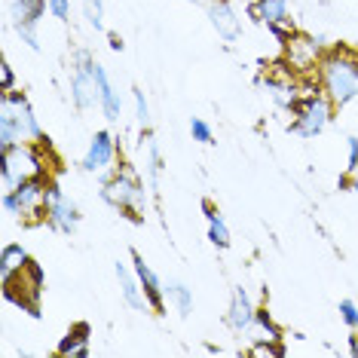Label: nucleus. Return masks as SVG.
<instances>
[{
  "mask_svg": "<svg viewBox=\"0 0 358 358\" xmlns=\"http://www.w3.org/2000/svg\"><path fill=\"white\" fill-rule=\"evenodd\" d=\"M294 113V123H291V132L300 138H315L328 129L331 117H334V101L324 95L322 86H315L313 92H306L303 99H297V104L291 108Z\"/></svg>",
  "mask_w": 358,
  "mask_h": 358,
  "instance_id": "4",
  "label": "nucleus"
},
{
  "mask_svg": "<svg viewBox=\"0 0 358 358\" xmlns=\"http://www.w3.org/2000/svg\"><path fill=\"white\" fill-rule=\"evenodd\" d=\"M349 352L358 358V334H352V337H349Z\"/></svg>",
  "mask_w": 358,
  "mask_h": 358,
  "instance_id": "34",
  "label": "nucleus"
},
{
  "mask_svg": "<svg viewBox=\"0 0 358 358\" xmlns=\"http://www.w3.org/2000/svg\"><path fill=\"white\" fill-rule=\"evenodd\" d=\"M264 89L270 92V99L279 104V108H288V110H291V108L297 104V89H294V83H291V80H282V83H279V80H266Z\"/></svg>",
  "mask_w": 358,
  "mask_h": 358,
  "instance_id": "21",
  "label": "nucleus"
},
{
  "mask_svg": "<svg viewBox=\"0 0 358 358\" xmlns=\"http://www.w3.org/2000/svg\"><path fill=\"white\" fill-rule=\"evenodd\" d=\"M92 62L95 59L89 52H77V68L71 74V101L80 110H92L95 104H101V89H99V80H95Z\"/></svg>",
  "mask_w": 358,
  "mask_h": 358,
  "instance_id": "7",
  "label": "nucleus"
},
{
  "mask_svg": "<svg viewBox=\"0 0 358 358\" xmlns=\"http://www.w3.org/2000/svg\"><path fill=\"white\" fill-rule=\"evenodd\" d=\"M89 334H92V328H89L86 322H77L74 328L62 337V343L55 352L62 358H86L89 355Z\"/></svg>",
  "mask_w": 358,
  "mask_h": 358,
  "instance_id": "16",
  "label": "nucleus"
},
{
  "mask_svg": "<svg viewBox=\"0 0 358 358\" xmlns=\"http://www.w3.org/2000/svg\"><path fill=\"white\" fill-rule=\"evenodd\" d=\"M135 117H138V123L141 126L150 123V108H148V99H144L141 89H135Z\"/></svg>",
  "mask_w": 358,
  "mask_h": 358,
  "instance_id": "28",
  "label": "nucleus"
},
{
  "mask_svg": "<svg viewBox=\"0 0 358 358\" xmlns=\"http://www.w3.org/2000/svg\"><path fill=\"white\" fill-rule=\"evenodd\" d=\"M340 319H343L352 331H358V303L355 300H340Z\"/></svg>",
  "mask_w": 358,
  "mask_h": 358,
  "instance_id": "27",
  "label": "nucleus"
},
{
  "mask_svg": "<svg viewBox=\"0 0 358 358\" xmlns=\"http://www.w3.org/2000/svg\"><path fill=\"white\" fill-rule=\"evenodd\" d=\"M40 144L43 141H22L0 150V181H3V190H15V187H22L31 178H50V166H46V157L40 153Z\"/></svg>",
  "mask_w": 358,
  "mask_h": 358,
  "instance_id": "3",
  "label": "nucleus"
},
{
  "mask_svg": "<svg viewBox=\"0 0 358 358\" xmlns=\"http://www.w3.org/2000/svg\"><path fill=\"white\" fill-rule=\"evenodd\" d=\"M255 315H257V309H255V303H251L248 291L242 288V285L239 288H233L230 309H227V324H230L236 334H248L251 324H255Z\"/></svg>",
  "mask_w": 358,
  "mask_h": 358,
  "instance_id": "12",
  "label": "nucleus"
},
{
  "mask_svg": "<svg viewBox=\"0 0 358 358\" xmlns=\"http://www.w3.org/2000/svg\"><path fill=\"white\" fill-rule=\"evenodd\" d=\"M248 355L251 358H282L285 346H282V340H255L248 346Z\"/></svg>",
  "mask_w": 358,
  "mask_h": 358,
  "instance_id": "23",
  "label": "nucleus"
},
{
  "mask_svg": "<svg viewBox=\"0 0 358 358\" xmlns=\"http://www.w3.org/2000/svg\"><path fill=\"white\" fill-rule=\"evenodd\" d=\"M166 294H169V300L175 303L178 315H181V319H190V313H193V291L187 288L184 282L169 279V285H166Z\"/></svg>",
  "mask_w": 358,
  "mask_h": 358,
  "instance_id": "19",
  "label": "nucleus"
},
{
  "mask_svg": "<svg viewBox=\"0 0 358 358\" xmlns=\"http://www.w3.org/2000/svg\"><path fill=\"white\" fill-rule=\"evenodd\" d=\"M248 337L251 340H282V328L273 322V315L266 313V309H257L255 324H251Z\"/></svg>",
  "mask_w": 358,
  "mask_h": 358,
  "instance_id": "20",
  "label": "nucleus"
},
{
  "mask_svg": "<svg viewBox=\"0 0 358 358\" xmlns=\"http://www.w3.org/2000/svg\"><path fill=\"white\" fill-rule=\"evenodd\" d=\"M110 50H113V52H123V40H120V37H110Z\"/></svg>",
  "mask_w": 358,
  "mask_h": 358,
  "instance_id": "35",
  "label": "nucleus"
},
{
  "mask_svg": "<svg viewBox=\"0 0 358 358\" xmlns=\"http://www.w3.org/2000/svg\"><path fill=\"white\" fill-rule=\"evenodd\" d=\"M101 199L108 202V206L126 211L129 217H138L144 208V202H148V196H144V187L141 181L129 172V169H120V172H110V178L104 181L101 187Z\"/></svg>",
  "mask_w": 358,
  "mask_h": 358,
  "instance_id": "6",
  "label": "nucleus"
},
{
  "mask_svg": "<svg viewBox=\"0 0 358 358\" xmlns=\"http://www.w3.org/2000/svg\"><path fill=\"white\" fill-rule=\"evenodd\" d=\"M22 141H43V129L37 123V113L31 108L28 95L13 89L0 99V150Z\"/></svg>",
  "mask_w": 358,
  "mask_h": 358,
  "instance_id": "2",
  "label": "nucleus"
},
{
  "mask_svg": "<svg viewBox=\"0 0 358 358\" xmlns=\"http://www.w3.org/2000/svg\"><path fill=\"white\" fill-rule=\"evenodd\" d=\"M340 184H343V187L349 184V187H352V190L358 193V172H355V175H343V178H340Z\"/></svg>",
  "mask_w": 358,
  "mask_h": 358,
  "instance_id": "33",
  "label": "nucleus"
},
{
  "mask_svg": "<svg viewBox=\"0 0 358 358\" xmlns=\"http://www.w3.org/2000/svg\"><path fill=\"white\" fill-rule=\"evenodd\" d=\"M245 3H251V6H255V3H260V0H245Z\"/></svg>",
  "mask_w": 358,
  "mask_h": 358,
  "instance_id": "36",
  "label": "nucleus"
},
{
  "mask_svg": "<svg viewBox=\"0 0 358 358\" xmlns=\"http://www.w3.org/2000/svg\"><path fill=\"white\" fill-rule=\"evenodd\" d=\"M117 279H120V291H123V300L132 309H144V306H150L148 303V294H144V288H141V279H138V273H132L126 264H120L117 260Z\"/></svg>",
  "mask_w": 358,
  "mask_h": 358,
  "instance_id": "17",
  "label": "nucleus"
},
{
  "mask_svg": "<svg viewBox=\"0 0 358 358\" xmlns=\"http://www.w3.org/2000/svg\"><path fill=\"white\" fill-rule=\"evenodd\" d=\"M255 15L264 25H282V22H291V3L288 0H260L255 3Z\"/></svg>",
  "mask_w": 358,
  "mask_h": 358,
  "instance_id": "18",
  "label": "nucleus"
},
{
  "mask_svg": "<svg viewBox=\"0 0 358 358\" xmlns=\"http://www.w3.org/2000/svg\"><path fill=\"white\" fill-rule=\"evenodd\" d=\"M46 224L59 233H77L80 224V208L71 196H64L59 184H50V196H46Z\"/></svg>",
  "mask_w": 358,
  "mask_h": 358,
  "instance_id": "8",
  "label": "nucleus"
},
{
  "mask_svg": "<svg viewBox=\"0 0 358 358\" xmlns=\"http://www.w3.org/2000/svg\"><path fill=\"white\" fill-rule=\"evenodd\" d=\"M31 264V255L25 251V245L19 242H6L3 251H0V282H13L15 275H22Z\"/></svg>",
  "mask_w": 358,
  "mask_h": 358,
  "instance_id": "14",
  "label": "nucleus"
},
{
  "mask_svg": "<svg viewBox=\"0 0 358 358\" xmlns=\"http://www.w3.org/2000/svg\"><path fill=\"white\" fill-rule=\"evenodd\" d=\"M275 34V40H282V43H288L291 37H294V28H288V22H282V25H266Z\"/></svg>",
  "mask_w": 358,
  "mask_h": 358,
  "instance_id": "32",
  "label": "nucleus"
},
{
  "mask_svg": "<svg viewBox=\"0 0 358 358\" xmlns=\"http://www.w3.org/2000/svg\"><path fill=\"white\" fill-rule=\"evenodd\" d=\"M346 148H349L346 175H355V172H358V138H355V135H349V138H346Z\"/></svg>",
  "mask_w": 358,
  "mask_h": 358,
  "instance_id": "31",
  "label": "nucleus"
},
{
  "mask_svg": "<svg viewBox=\"0 0 358 358\" xmlns=\"http://www.w3.org/2000/svg\"><path fill=\"white\" fill-rule=\"evenodd\" d=\"M206 211H208V239H211V245H217V248H230V230H227V224H224V217L217 215L215 208H211V202H206Z\"/></svg>",
  "mask_w": 358,
  "mask_h": 358,
  "instance_id": "22",
  "label": "nucleus"
},
{
  "mask_svg": "<svg viewBox=\"0 0 358 358\" xmlns=\"http://www.w3.org/2000/svg\"><path fill=\"white\" fill-rule=\"evenodd\" d=\"M315 71H319V86L334 101V108H343L358 99V52L331 50L328 55H322Z\"/></svg>",
  "mask_w": 358,
  "mask_h": 358,
  "instance_id": "1",
  "label": "nucleus"
},
{
  "mask_svg": "<svg viewBox=\"0 0 358 358\" xmlns=\"http://www.w3.org/2000/svg\"><path fill=\"white\" fill-rule=\"evenodd\" d=\"M159 169H162V159H159V148H157V141L150 138V144H148V175H150V187L157 190V178H159Z\"/></svg>",
  "mask_w": 358,
  "mask_h": 358,
  "instance_id": "25",
  "label": "nucleus"
},
{
  "mask_svg": "<svg viewBox=\"0 0 358 358\" xmlns=\"http://www.w3.org/2000/svg\"><path fill=\"white\" fill-rule=\"evenodd\" d=\"M208 19H211V28L217 31V37L227 40V43H236V40L242 37V19H239V13L233 10L230 0H211Z\"/></svg>",
  "mask_w": 358,
  "mask_h": 358,
  "instance_id": "10",
  "label": "nucleus"
},
{
  "mask_svg": "<svg viewBox=\"0 0 358 358\" xmlns=\"http://www.w3.org/2000/svg\"><path fill=\"white\" fill-rule=\"evenodd\" d=\"M132 266H135L138 279H141V288H144V294H148L150 309L162 313V309H166V285H162V279L150 270L148 264H144V257L138 255V251H132Z\"/></svg>",
  "mask_w": 358,
  "mask_h": 358,
  "instance_id": "13",
  "label": "nucleus"
},
{
  "mask_svg": "<svg viewBox=\"0 0 358 358\" xmlns=\"http://www.w3.org/2000/svg\"><path fill=\"white\" fill-rule=\"evenodd\" d=\"M15 89V71L10 62L0 64V92H13Z\"/></svg>",
  "mask_w": 358,
  "mask_h": 358,
  "instance_id": "29",
  "label": "nucleus"
},
{
  "mask_svg": "<svg viewBox=\"0 0 358 358\" xmlns=\"http://www.w3.org/2000/svg\"><path fill=\"white\" fill-rule=\"evenodd\" d=\"M190 135H193V141H199V144H211V141H215L211 126L206 123V120H199V117L190 120Z\"/></svg>",
  "mask_w": 358,
  "mask_h": 358,
  "instance_id": "26",
  "label": "nucleus"
},
{
  "mask_svg": "<svg viewBox=\"0 0 358 358\" xmlns=\"http://www.w3.org/2000/svg\"><path fill=\"white\" fill-rule=\"evenodd\" d=\"M83 15L95 31L104 28V0H83Z\"/></svg>",
  "mask_w": 358,
  "mask_h": 358,
  "instance_id": "24",
  "label": "nucleus"
},
{
  "mask_svg": "<svg viewBox=\"0 0 358 358\" xmlns=\"http://www.w3.org/2000/svg\"><path fill=\"white\" fill-rule=\"evenodd\" d=\"M319 43L322 40H309V37H291L288 43H285V52H288V62H291V68H297V71H313V68H319V62H322V50H319Z\"/></svg>",
  "mask_w": 358,
  "mask_h": 358,
  "instance_id": "11",
  "label": "nucleus"
},
{
  "mask_svg": "<svg viewBox=\"0 0 358 358\" xmlns=\"http://www.w3.org/2000/svg\"><path fill=\"white\" fill-rule=\"evenodd\" d=\"M50 3V13L59 22H71V0H46Z\"/></svg>",
  "mask_w": 358,
  "mask_h": 358,
  "instance_id": "30",
  "label": "nucleus"
},
{
  "mask_svg": "<svg viewBox=\"0 0 358 358\" xmlns=\"http://www.w3.org/2000/svg\"><path fill=\"white\" fill-rule=\"evenodd\" d=\"M120 138H113L108 129H99L89 141V150L83 157V169L92 175H101V172H113V162H117V150H120Z\"/></svg>",
  "mask_w": 358,
  "mask_h": 358,
  "instance_id": "9",
  "label": "nucleus"
},
{
  "mask_svg": "<svg viewBox=\"0 0 358 358\" xmlns=\"http://www.w3.org/2000/svg\"><path fill=\"white\" fill-rule=\"evenodd\" d=\"M50 178H31L15 190H3V211L19 221L46 217V196H50Z\"/></svg>",
  "mask_w": 358,
  "mask_h": 358,
  "instance_id": "5",
  "label": "nucleus"
},
{
  "mask_svg": "<svg viewBox=\"0 0 358 358\" xmlns=\"http://www.w3.org/2000/svg\"><path fill=\"white\" fill-rule=\"evenodd\" d=\"M92 71H95V80H99V89H101V104L99 108L104 110V120H110V123H117L120 113H123V99H120V92L113 89L108 71H104V64L92 62Z\"/></svg>",
  "mask_w": 358,
  "mask_h": 358,
  "instance_id": "15",
  "label": "nucleus"
}]
</instances>
